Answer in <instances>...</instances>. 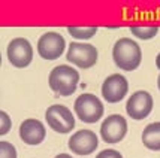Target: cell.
Masks as SVG:
<instances>
[{"label":"cell","mask_w":160,"mask_h":158,"mask_svg":"<svg viewBox=\"0 0 160 158\" xmlns=\"http://www.w3.org/2000/svg\"><path fill=\"white\" fill-rule=\"evenodd\" d=\"M112 58L117 67L126 72H132L139 67L141 61H142V51L135 41L129 37H121L120 41L114 43Z\"/></svg>","instance_id":"cell-1"},{"label":"cell","mask_w":160,"mask_h":158,"mask_svg":"<svg viewBox=\"0 0 160 158\" xmlns=\"http://www.w3.org/2000/svg\"><path fill=\"white\" fill-rule=\"evenodd\" d=\"M49 88L56 94L68 97L77 91L78 82H79V73L70 66H57L51 70L48 78Z\"/></svg>","instance_id":"cell-2"},{"label":"cell","mask_w":160,"mask_h":158,"mask_svg":"<svg viewBox=\"0 0 160 158\" xmlns=\"http://www.w3.org/2000/svg\"><path fill=\"white\" fill-rule=\"evenodd\" d=\"M75 113L85 124H94L103 115V103L94 94H81L75 100Z\"/></svg>","instance_id":"cell-3"},{"label":"cell","mask_w":160,"mask_h":158,"mask_svg":"<svg viewBox=\"0 0 160 158\" xmlns=\"http://www.w3.org/2000/svg\"><path fill=\"white\" fill-rule=\"evenodd\" d=\"M45 121L51 130L60 134H68L75 127V118L66 106L63 104H52L45 112Z\"/></svg>","instance_id":"cell-4"},{"label":"cell","mask_w":160,"mask_h":158,"mask_svg":"<svg viewBox=\"0 0 160 158\" xmlns=\"http://www.w3.org/2000/svg\"><path fill=\"white\" fill-rule=\"evenodd\" d=\"M98 49L91 43H81V42H72L69 45L66 58L68 61L75 64L81 69H90L98 63Z\"/></svg>","instance_id":"cell-5"},{"label":"cell","mask_w":160,"mask_h":158,"mask_svg":"<svg viewBox=\"0 0 160 158\" xmlns=\"http://www.w3.org/2000/svg\"><path fill=\"white\" fill-rule=\"evenodd\" d=\"M64 48H66V41L57 31H48L42 35L38 41V54L48 61L60 58L64 52Z\"/></svg>","instance_id":"cell-6"},{"label":"cell","mask_w":160,"mask_h":158,"mask_svg":"<svg viewBox=\"0 0 160 158\" xmlns=\"http://www.w3.org/2000/svg\"><path fill=\"white\" fill-rule=\"evenodd\" d=\"M6 52L9 63L18 69L27 67L33 60V48L26 37H17L14 41H11Z\"/></svg>","instance_id":"cell-7"},{"label":"cell","mask_w":160,"mask_h":158,"mask_svg":"<svg viewBox=\"0 0 160 158\" xmlns=\"http://www.w3.org/2000/svg\"><path fill=\"white\" fill-rule=\"evenodd\" d=\"M153 97L147 91H136L133 93L130 98L126 103V112L127 115L136 121L145 119L151 110H153Z\"/></svg>","instance_id":"cell-8"},{"label":"cell","mask_w":160,"mask_h":158,"mask_svg":"<svg viewBox=\"0 0 160 158\" xmlns=\"http://www.w3.org/2000/svg\"><path fill=\"white\" fill-rule=\"evenodd\" d=\"M129 91V82L123 75L114 73L108 76L102 84V96L108 103H118Z\"/></svg>","instance_id":"cell-9"},{"label":"cell","mask_w":160,"mask_h":158,"mask_svg":"<svg viewBox=\"0 0 160 158\" xmlns=\"http://www.w3.org/2000/svg\"><path fill=\"white\" fill-rule=\"evenodd\" d=\"M127 133V122L121 115H109L100 125V137L106 143H118Z\"/></svg>","instance_id":"cell-10"},{"label":"cell","mask_w":160,"mask_h":158,"mask_svg":"<svg viewBox=\"0 0 160 158\" xmlns=\"http://www.w3.org/2000/svg\"><path fill=\"white\" fill-rule=\"evenodd\" d=\"M99 139L91 130H79L69 139V149L77 155H90L96 151Z\"/></svg>","instance_id":"cell-11"},{"label":"cell","mask_w":160,"mask_h":158,"mask_svg":"<svg viewBox=\"0 0 160 158\" xmlns=\"http://www.w3.org/2000/svg\"><path fill=\"white\" fill-rule=\"evenodd\" d=\"M47 136V130L43 127V124L38 119H26L22 121V124L20 125V139L27 145H39L43 142V139Z\"/></svg>","instance_id":"cell-12"},{"label":"cell","mask_w":160,"mask_h":158,"mask_svg":"<svg viewBox=\"0 0 160 158\" xmlns=\"http://www.w3.org/2000/svg\"><path fill=\"white\" fill-rule=\"evenodd\" d=\"M142 143L150 151H160V122L148 124L144 128Z\"/></svg>","instance_id":"cell-13"},{"label":"cell","mask_w":160,"mask_h":158,"mask_svg":"<svg viewBox=\"0 0 160 158\" xmlns=\"http://www.w3.org/2000/svg\"><path fill=\"white\" fill-rule=\"evenodd\" d=\"M69 35L75 39H79V41H87L98 33V27H69L68 28Z\"/></svg>","instance_id":"cell-14"},{"label":"cell","mask_w":160,"mask_h":158,"mask_svg":"<svg viewBox=\"0 0 160 158\" xmlns=\"http://www.w3.org/2000/svg\"><path fill=\"white\" fill-rule=\"evenodd\" d=\"M130 31L135 37L147 41V39H151L159 33V27L157 26H150V27H130Z\"/></svg>","instance_id":"cell-15"},{"label":"cell","mask_w":160,"mask_h":158,"mask_svg":"<svg viewBox=\"0 0 160 158\" xmlns=\"http://www.w3.org/2000/svg\"><path fill=\"white\" fill-rule=\"evenodd\" d=\"M0 158H17V149L9 142H0Z\"/></svg>","instance_id":"cell-16"},{"label":"cell","mask_w":160,"mask_h":158,"mask_svg":"<svg viewBox=\"0 0 160 158\" xmlns=\"http://www.w3.org/2000/svg\"><path fill=\"white\" fill-rule=\"evenodd\" d=\"M11 118L8 117V113L5 110H0V134L5 136L8 131L11 130Z\"/></svg>","instance_id":"cell-17"},{"label":"cell","mask_w":160,"mask_h":158,"mask_svg":"<svg viewBox=\"0 0 160 158\" xmlns=\"http://www.w3.org/2000/svg\"><path fill=\"white\" fill-rule=\"evenodd\" d=\"M96 158H123V155L115 149H103L96 155Z\"/></svg>","instance_id":"cell-18"},{"label":"cell","mask_w":160,"mask_h":158,"mask_svg":"<svg viewBox=\"0 0 160 158\" xmlns=\"http://www.w3.org/2000/svg\"><path fill=\"white\" fill-rule=\"evenodd\" d=\"M156 66H157V69L160 70V52H159V55H157V58H156Z\"/></svg>","instance_id":"cell-19"},{"label":"cell","mask_w":160,"mask_h":158,"mask_svg":"<svg viewBox=\"0 0 160 158\" xmlns=\"http://www.w3.org/2000/svg\"><path fill=\"white\" fill-rule=\"evenodd\" d=\"M56 158H72V157H70L69 154H60V155H57Z\"/></svg>","instance_id":"cell-20"},{"label":"cell","mask_w":160,"mask_h":158,"mask_svg":"<svg viewBox=\"0 0 160 158\" xmlns=\"http://www.w3.org/2000/svg\"><path fill=\"white\" fill-rule=\"evenodd\" d=\"M157 87H159V89H160V75H159V78H157Z\"/></svg>","instance_id":"cell-21"}]
</instances>
